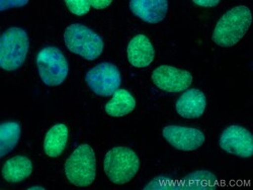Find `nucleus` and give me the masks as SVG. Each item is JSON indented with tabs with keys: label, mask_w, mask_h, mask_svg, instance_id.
<instances>
[{
	"label": "nucleus",
	"mask_w": 253,
	"mask_h": 190,
	"mask_svg": "<svg viewBox=\"0 0 253 190\" xmlns=\"http://www.w3.org/2000/svg\"><path fill=\"white\" fill-rule=\"evenodd\" d=\"M251 23L250 9L245 5L235 6L219 19L213 32V41L222 48L234 47L246 35Z\"/></svg>",
	"instance_id": "obj_1"
},
{
	"label": "nucleus",
	"mask_w": 253,
	"mask_h": 190,
	"mask_svg": "<svg viewBox=\"0 0 253 190\" xmlns=\"http://www.w3.org/2000/svg\"><path fill=\"white\" fill-rule=\"evenodd\" d=\"M140 169V159L128 147H115L104 156L103 170L110 181L117 185L130 182Z\"/></svg>",
	"instance_id": "obj_2"
},
{
	"label": "nucleus",
	"mask_w": 253,
	"mask_h": 190,
	"mask_svg": "<svg viewBox=\"0 0 253 190\" xmlns=\"http://www.w3.org/2000/svg\"><path fill=\"white\" fill-rule=\"evenodd\" d=\"M29 49L30 38L24 29H7L0 38V67L7 72L18 70L24 65Z\"/></svg>",
	"instance_id": "obj_3"
},
{
	"label": "nucleus",
	"mask_w": 253,
	"mask_h": 190,
	"mask_svg": "<svg viewBox=\"0 0 253 190\" xmlns=\"http://www.w3.org/2000/svg\"><path fill=\"white\" fill-rule=\"evenodd\" d=\"M65 174L69 182L78 187L90 186L96 176V158L87 144L78 146L65 162Z\"/></svg>",
	"instance_id": "obj_4"
},
{
	"label": "nucleus",
	"mask_w": 253,
	"mask_h": 190,
	"mask_svg": "<svg viewBox=\"0 0 253 190\" xmlns=\"http://www.w3.org/2000/svg\"><path fill=\"white\" fill-rule=\"evenodd\" d=\"M64 41L71 53L87 61L96 60L104 47L99 35L80 24H73L65 30Z\"/></svg>",
	"instance_id": "obj_5"
},
{
	"label": "nucleus",
	"mask_w": 253,
	"mask_h": 190,
	"mask_svg": "<svg viewBox=\"0 0 253 190\" xmlns=\"http://www.w3.org/2000/svg\"><path fill=\"white\" fill-rule=\"evenodd\" d=\"M37 67L42 81L50 87L61 85L69 73V65L65 55L53 46L45 47L39 52Z\"/></svg>",
	"instance_id": "obj_6"
},
{
	"label": "nucleus",
	"mask_w": 253,
	"mask_h": 190,
	"mask_svg": "<svg viewBox=\"0 0 253 190\" xmlns=\"http://www.w3.org/2000/svg\"><path fill=\"white\" fill-rule=\"evenodd\" d=\"M218 187V180L212 172L207 170L195 171L187 174L184 179L174 181L168 177L158 176L147 184L145 190H215Z\"/></svg>",
	"instance_id": "obj_7"
},
{
	"label": "nucleus",
	"mask_w": 253,
	"mask_h": 190,
	"mask_svg": "<svg viewBox=\"0 0 253 190\" xmlns=\"http://www.w3.org/2000/svg\"><path fill=\"white\" fill-rule=\"evenodd\" d=\"M85 81L87 86L94 94L108 97L113 95L121 86L122 76L116 65L103 62L86 73Z\"/></svg>",
	"instance_id": "obj_8"
},
{
	"label": "nucleus",
	"mask_w": 253,
	"mask_h": 190,
	"mask_svg": "<svg viewBox=\"0 0 253 190\" xmlns=\"http://www.w3.org/2000/svg\"><path fill=\"white\" fill-rule=\"evenodd\" d=\"M219 145L226 153L240 158L253 155V136L242 125L233 124L226 128L220 136Z\"/></svg>",
	"instance_id": "obj_9"
},
{
	"label": "nucleus",
	"mask_w": 253,
	"mask_h": 190,
	"mask_svg": "<svg viewBox=\"0 0 253 190\" xmlns=\"http://www.w3.org/2000/svg\"><path fill=\"white\" fill-rule=\"evenodd\" d=\"M151 79L156 87L170 93L185 91L193 83L191 72L167 65L157 67L152 72Z\"/></svg>",
	"instance_id": "obj_10"
},
{
	"label": "nucleus",
	"mask_w": 253,
	"mask_h": 190,
	"mask_svg": "<svg viewBox=\"0 0 253 190\" xmlns=\"http://www.w3.org/2000/svg\"><path fill=\"white\" fill-rule=\"evenodd\" d=\"M162 135L168 144L182 152L196 151L206 142V136L201 130L188 126L167 125Z\"/></svg>",
	"instance_id": "obj_11"
},
{
	"label": "nucleus",
	"mask_w": 253,
	"mask_h": 190,
	"mask_svg": "<svg viewBox=\"0 0 253 190\" xmlns=\"http://www.w3.org/2000/svg\"><path fill=\"white\" fill-rule=\"evenodd\" d=\"M207 108L205 93L197 88L186 89L175 103L176 113L183 118L196 119L201 117Z\"/></svg>",
	"instance_id": "obj_12"
},
{
	"label": "nucleus",
	"mask_w": 253,
	"mask_h": 190,
	"mask_svg": "<svg viewBox=\"0 0 253 190\" xmlns=\"http://www.w3.org/2000/svg\"><path fill=\"white\" fill-rule=\"evenodd\" d=\"M129 6L133 14L150 25L163 22L168 11L167 0H131Z\"/></svg>",
	"instance_id": "obj_13"
},
{
	"label": "nucleus",
	"mask_w": 253,
	"mask_h": 190,
	"mask_svg": "<svg viewBox=\"0 0 253 190\" xmlns=\"http://www.w3.org/2000/svg\"><path fill=\"white\" fill-rule=\"evenodd\" d=\"M129 63L136 68H145L155 59V49L151 40L144 35L135 36L126 48Z\"/></svg>",
	"instance_id": "obj_14"
},
{
	"label": "nucleus",
	"mask_w": 253,
	"mask_h": 190,
	"mask_svg": "<svg viewBox=\"0 0 253 190\" xmlns=\"http://www.w3.org/2000/svg\"><path fill=\"white\" fill-rule=\"evenodd\" d=\"M34 170L33 162L26 156L11 157L2 167V177L8 183H20L28 179Z\"/></svg>",
	"instance_id": "obj_15"
},
{
	"label": "nucleus",
	"mask_w": 253,
	"mask_h": 190,
	"mask_svg": "<svg viewBox=\"0 0 253 190\" xmlns=\"http://www.w3.org/2000/svg\"><path fill=\"white\" fill-rule=\"evenodd\" d=\"M69 130L64 123H57L47 132L44 140L45 154L51 158H57L64 152L68 143Z\"/></svg>",
	"instance_id": "obj_16"
},
{
	"label": "nucleus",
	"mask_w": 253,
	"mask_h": 190,
	"mask_svg": "<svg viewBox=\"0 0 253 190\" xmlns=\"http://www.w3.org/2000/svg\"><path fill=\"white\" fill-rule=\"evenodd\" d=\"M136 108V99L126 89H118L113 98L105 104L104 111L110 116L121 117L131 114Z\"/></svg>",
	"instance_id": "obj_17"
},
{
	"label": "nucleus",
	"mask_w": 253,
	"mask_h": 190,
	"mask_svg": "<svg viewBox=\"0 0 253 190\" xmlns=\"http://www.w3.org/2000/svg\"><path fill=\"white\" fill-rule=\"evenodd\" d=\"M22 135L19 122L8 120L0 124V158H4L12 152Z\"/></svg>",
	"instance_id": "obj_18"
},
{
	"label": "nucleus",
	"mask_w": 253,
	"mask_h": 190,
	"mask_svg": "<svg viewBox=\"0 0 253 190\" xmlns=\"http://www.w3.org/2000/svg\"><path fill=\"white\" fill-rule=\"evenodd\" d=\"M65 4L69 11L77 16H83L91 8L90 0H66Z\"/></svg>",
	"instance_id": "obj_19"
},
{
	"label": "nucleus",
	"mask_w": 253,
	"mask_h": 190,
	"mask_svg": "<svg viewBox=\"0 0 253 190\" xmlns=\"http://www.w3.org/2000/svg\"><path fill=\"white\" fill-rule=\"evenodd\" d=\"M28 3V0H1V1H0V10L3 11L10 8L23 7Z\"/></svg>",
	"instance_id": "obj_20"
},
{
	"label": "nucleus",
	"mask_w": 253,
	"mask_h": 190,
	"mask_svg": "<svg viewBox=\"0 0 253 190\" xmlns=\"http://www.w3.org/2000/svg\"><path fill=\"white\" fill-rule=\"evenodd\" d=\"M193 2L198 6L206 7V8L216 7L221 3L220 0H194Z\"/></svg>",
	"instance_id": "obj_21"
},
{
	"label": "nucleus",
	"mask_w": 253,
	"mask_h": 190,
	"mask_svg": "<svg viewBox=\"0 0 253 190\" xmlns=\"http://www.w3.org/2000/svg\"><path fill=\"white\" fill-rule=\"evenodd\" d=\"M90 3L95 9H104L112 4V0H90Z\"/></svg>",
	"instance_id": "obj_22"
},
{
	"label": "nucleus",
	"mask_w": 253,
	"mask_h": 190,
	"mask_svg": "<svg viewBox=\"0 0 253 190\" xmlns=\"http://www.w3.org/2000/svg\"><path fill=\"white\" fill-rule=\"evenodd\" d=\"M46 188L41 186V185H35V186H32V187H29V190H45Z\"/></svg>",
	"instance_id": "obj_23"
}]
</instances>
